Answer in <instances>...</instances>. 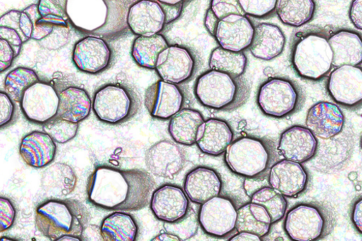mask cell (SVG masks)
I'll return each instance as SVG.
<instances>
[{"instance_id":"6da1fadb","label":"cell","mask_w":362,"mask_h":241,"mask_svg":"<svg viewBox=\"0 0 362 241\" xmlns=\"http://www.w3.org/2000/svg\"><path fill=\"white\" fill-rule=\"evenodd\" d=\"M156 187L146 171L100 166L88 179V200L100 208L132 212L144 208Z\"/></svg>"},{"instance_id":"7a4b0ae2","label":"cell","mask_w":362,"mask_h":241,"mask_svg":"<svg viewBox=\"0 0 362 241\" xmlns=\"http://www.w3.org/2000/svg\"><path fill=\"white\" fill-rule=\"evenodd\" d=\"M129 7L122 0H67L69 23L80 33L115 39L129 29Z\"/></svg>"},{"instance_id":"3957f363","label":"cell","mask_w":362,"mask_h":241,"mask_svg":"<svg viewBox=\"0 0 362 241\" xmlns=\"http://www.w3.org/2000/svg\"><path fill=\"white\" fill-rule=\"evenodd\" d=\"M88 220L86 207L72 199L47 201L36 212L39 230L51 240H82Z\"/></svg>"},{"instance_id":"277c9868","label":"cell","mask_w":362,"mask_h":241,"mask_svg":"<svg viewBox=\"0 0 362 241\" xmlns=\"http://www.w3.org/2000/svg\"><path fill=\"white\" fill-rule=\"evenodd\" d=\"M240 77L211 69L197 79L196 98L210 109H234L244 102L248 94L247 87Z\"/></svg>"},{"instance_id":"5b68a950","label":"cell","mask_w":362,"mask_h":241,"mask_svg":"<svg viewBox=\"0 0 362 241\" xmlns=\"http://www.w3.org/2000/svg\"><path fill=\"white\" fill-rule=\"evenodd\" d=\"M291 59L298 74L312 81L322 79L333 67V52L328 38L320 33L298 37L293 47Z\"/></svg>"},{"instance_id":"8992f818","label":"cell","mask_w":362,"mask_h":241,"mask_svg":"<svg viewBox=\"0 0 362 241\" xmlns=\"http://www.w3.org/2000/svg\"><path fill=\"white\" fill-rule=\"evenodd\" d=\"M139 100L129 87L108 83L95 93L93 109L101 122L117 125L124 124L139 111Z\"/></svg>"},{"instance_id":"52a82bcc","label":"cell","mask_w":362,"mask_h":241,"mask_svg":"<svg viewBox=\"0 0 362 241\" xmlns=\"http://www.w3.org/2000/svg\"><path fill=\"white\" fill-rule=\"evenodd\" d=\"M226 161L233 172L255 177L267 169L270 154L267 146L261 140L243 137L236 139L228 146Z\"/></svg>"},{"instance_id":"ba28073f","label":"cell","mask_w":362,"mask_h":241,"mask_svg":"<svg viewBox=\"0 0 362 241\" xmlns=\"http://www.w3.org/2000/svg\"><path fill=\"white\" fill-rule=\"evenodd\" d=\"M300 102V93L290 80L274 78L265 81L259 88L257 103L267 116L284 117L292 114Z\"/></svg>"},{"instance_id":"9c48e42d","label":"cell","mask_w":362,"mask_h":241,"mask_svg":"<svg viewBox=\"0 0 362 241\" xmlns=\"http://www.w3.org/2000/svg\"><path fill=\"white\" fill-rule=\"evenodd\" d=\"M237 210L233 201L225 196H216L202 204L198 223L209 235L223 237L235 227Z\"/></svg>"},{"instance_id":"30bf717a","label":"cell","mask_w":362,"mask_h":241,"mask_svg":"<svg viewBox=\"0 0 362 241\" xmlns=\"http://www.w3.org/2000/svg\"><path fill=\"white\" fill-rule=\"evenodd\" d=\"M21 106L29 122L45 124L57 114L59 95L52 86L38 81L25 90Z\"/></svg>"},{"instance_id":"8fae6325","label":"cell","mask_w":362,"mask_h":241,"mask_svg":"<svg viewBox=\"0 0 362 241\" xmlns=\"http://www.w3.org/2000/svg\"><path fill=\"white\" fill-rule=\"evenodd\" d=\"M185 102L182 89L177 84L158 81L146 91L144 105L151 116L168 119L182 110Z\"/></svg>"},{"instance_id":"7c38bea8","label":"cell","mask_w":362,"mask_h":241,"mask_svg":"<svg viewBox=\"0 0 362 241\" xmlns=\"http://www.w3.org/2000/svg\"><path fill=\"white\" fill-rule=\"evenodd\" d=\"M284 228L293 240H315L323 233L325 218L318 208L310 204H299L286 215Z\"/></svg>"},{"instance_id":"4fadbf2b","label":"cell","mask_w":362,"mask_h":241,"mask_svg":"<svg viewBox=\"0 0 362 241\" xmlns=\"http://www.w3.org/2000/svg\"><path fill=\"white\" fill-rule=\"evenodd\" d=\"M129 29L136 36L160 34L169 24L163 6L157 0H139L129 8Z\"/></svg>"},{"instance_id":"5bb4252c","label":"cell","mask_w":362,"mask_h":241,"mask_svg":"<svg viewBox=\"0 0 362 241\" xmlns=\"http://www.w3.org/2000/svg\"><path fill=\"white\" fill-rule=\"evenodd\" d=\"M195 69L196 59L191 50L176 45L160 53L156 69L163 81L178 84L189 81Z\"/></svg>"},{"instance_id":"9a60e30c","label":"cell","mask_w":362,"mask_h":241,"mask_svg":"<svg viewBox=\"0 0 362 241\" xmlns=\"http://www.w3.org/2000/svg\"><path fill=\"white\" fill-rule=\"evenodd\" d=\"M327 91L338 104L355 107L362 100V71L358 66H344L331 73Z\"/></svg>"},{"instance_id":"2e32d148","label":"cell","mask_w":362,"mask_h":241,"mask_svg":"<svg viewBox=\"0 0 362 241\" xmlns=\"http://www.w3.org/2000/svg\"><path fill=\"white\" fill-rule=\"evenodd\" d=\"M150 208L158 220L170 223L187 216L190 202L182 189L176 185L165 184L153 192Z\"/></svg>"},{"instance_id":"e0dca14e","label":"cell","mask_w":362,"mask_h":241,"mask_svg":"<svg viewBox=\"0 0 362 241\" xmlns=\"http://www.w3.org/2000/svg\"><path fill=\"white\" fill-rule=\"evenodd\" d=\"M112 58V52L102 38L88 36L76 43L73 51V61L77 69L89 74L106 70Z\"/></svg>"},{"instance_id":"ac0fdd59","label":"cell","mask_w":362,"mask_h":241,"mask_svg":"<svg viewBox=\"0 0 362 241\" xmlns=\"http://www.w3.org/2000/svg\"><path fill=\"white\" fill-rule=\"evenodd\" d=\"M255 26L247 16L232 14L220 20L214 37L227 50L244 52L252 43Z\"/></svg>"},{"instance_id":"d6986e66","label":"cell","mask_w":362,"mask_h":241,"mask_svg":"<svg viewBox=\"0 0 362 241\" xmlns=\"http://www.w3.org/2000/svg\"><path fill=\"white\" fill-rule=\"evenodd\" d=\"M145 163L151 172L161 177H173L183 170L186 157L178 146L163 140L151 146L146 153Z\"/></svg>"},{"instance_id":"ffe728a7","label":"cell","mask_w":362,"mask_h":241,"mask_svg":"<svg viewBox=\"0 0 362 241\" xmlns=\"http://www.w3.org/2000/svg\"><path fill=\"white\" fill-rule=\"evenodd\" d=\"M269 184L286 197H294L306 189L308 177L305 168L300 163L284 160L272 167Z\"/></svg>"},{"instance_id":"44dd1931","label":"cell","mask_w":362,"mask_h":241,"mask_svg":"<svg viewBox=\"0 0 362 241\" xmlns=\"http://www.w3.org/2000/svg\"><path fill=\"white\" fill-rule=\"evenodd\" d=\"M344 115L335 104L320 102L313 106L307 116L308 129L316 136L328 139L339 134L344 128Z\"/></svg>"},{"instance_id":"7402d4cb","label":"cell","mask_w":362,"mask_h":241,"mask_svg":"<svg viewBox=\"0 0 362 241\" xmlns=\"http://www.w3.org/2000/svg\"><path fill=\"white\" fill-rule=\"evenodd\" d=\"M317 141L307 128L293 127L281 135L279 149L286 160L303 163L315 154Z\"/></svg>"},{"instance_id":"603a6c76","label":"cell","mask_w":362,"mask_h":241,"mask_svg":"<svg viewBox=\"0 0 362 241\" xmlns=\"http://www.w3.org/2000/svg\"><path fill=\"white\" fill-rule=\"evenodd\" d=\"M221 190V178L212 168L196 167L185 178V192L193 203L202 204L219 196Z\"/></svg>"},{"instance_id":"cb8c5ba5","label":"cell","mask_w":362,"mask_h":241,"mask_svg":"<svg viewBox=\"0 0 362 241\" xmlns=\"http://www.w3.org/2000/svg\"><path fill=\"white\" fill-rule=\"evenodd\" d=\"M286 42L285 35L280 27L272 23H262L255 27L250 48L256 58L271 60L284 52Z\"/></svg>"},{"instance_id":"d4e9b609","label":"cell","mask_w":362,"mask_h":241,"mask_svg":"<svg viewBox=\"0 0 362 241\" xmlns=\"http://www.w3.org/2000/svg\"><path fill=\"white\" fill-rule=\"evenodd\" d=\"M20 154L29 166L42 168L50 164L56 155V145L46 133L34 131L25 136L21 143Z\"/></svg>"},{"instance_id":"484cf974","label":"cell","mask_w":362,"mask_h":241,"mask_svg":"<svg viewBox=\"0 0 362 241\" xmlns=\"http://www.w3.org/2000/svg\"><path fill=\"white\" fill-rule=\"evenodd\" d=\"M333 52V66H358L362 61L361 37L349 30H341L328 39Z\"/></svg>"},{"instance_id":"4316f807","label":"cell","mask_w":362,"mask_h":241,"mask_svg":"<svg viewBox=\"0 0 362 241\" xmlns=\"http://www.w3.org/2000/svg\"><path fill=\"white\" fill-rule=\"evenodd\" d=\"M204 122L203 115L198 110H181L171 117L168 131L177 143L192 146L199 139Z\"/></svg>"},{"instance_id":"83f0119b","label":"cell","mask_w":362,"mask_h":241,"mask_svg":"<svg viewBox=\"0 0 362 241\" xmlns=\"http://www.w3.org/2000/svg\"><path fill=\"white\" fill-rule=\"evenodd\" d=\"M233 139V134L228 123L223 119L211 118L204 122L197 144L203 153L219 156L226 152Z\"/></svg>"},{"instance_id":"f1b7e54d","label":"cell","mask_w":362,"mask_h":241,"mask_svg":"<svg viewBox=\"0 0 362 241\" xmlns=\"http://www.w3.org/2000/svg\"><path fill=\"white\" fill-rule=\"evenodd\" d=\"M32 35L31 20L24 11H11L0 18V38L11 45L16 57L22 45L32 39Z\"/></svg>"},{"instance_id":"f546056e","label":"cell","mask_w":362,"mask_h":241,"mask_svg":"<svg viewBox=\"0 0 362 241\" xmlns=\"http://www.w3.org/2000/svg\"><path fill=\"white\" fill-rule=\"evenodd\" d=\"M58 95V117L76 124H79L88 117L93 108V102L84 89L71 86Z\"/></svg>"},{"instance_id":"4dcf8cb0","label":"cell","mask_w":362,"mask_h":241,"mask_svg":"<svg viewBox=\"0 0 362 241\" xmlns=\"http://www.w3.org/2000/svg\"><path fill=\"white\" fill-rule=\"evenodd\" d=\"M101 235L106 241H135L139 235V226L132 216L116 211L103 220Z\"/></svg>"},{"instance_id":"1f68e13d","label":"cell","mask_w":362,"mask_h":241,"mask_svg":"<svg viewBox=\"0 0 362 241\" xmlns=\"http://www.w3.org/2000/svg\"><path fill=\"white\" fill-rule=\"evenodd\" d=\"M271 225L267 211L259 204L250 203L237 211L235 228L238 233L247 232L262 237L269 232Z\"/></svg>"},{"instance_id":"d6a6232c","label":"cell","mask_w":362,"mask_h":241,"mask_svg":"<svg viewBox=\"0 0 362 241\" xmlns=\"http://www.w3.org/2000/svg\"><path fill=\"white\" fill-rule=\"evenodd\" d=\"M169 47L166 39L160 34L153 36H139L134 42L132 54L139 66L156 69L159 55Z\"/></svg>"},{"instance_id":"836d02e7","label":"cell","mask_w":362,"mask_h":241,"mask_svg":"<svg viewBox=\"0 0 362 241\" xmlns=\"http://www.w3.org/2000/svg\"><path fill=\"white\" fill-rule=\"evenodd\" d=\"M315 11V0H278L276 9L281 22L293 27L310 22Z\"/></svg>"},{"instance_id":"e575fe53","label":"cell","mask_w":362,"mask_h":241,"mask_svg":"<svg viewBox=\"0 0 362 241\" xmlns=\"http://www.w3.org/2000/svg\"><path fill=\"white\" fill-rule=\"evenodd\" d=\"M209 65L210 69L240 77L246 71L247 57L243 52H233L220 47L211 53Z\"/></svg>"},{"instance_id":"d590c367","label":"cell","mask_w":362,"mask_h":241,"mask_svg":"<svg viewBox=\"0 0 362 241\" xmlns=\"http://www.w3.org/2000/svg\"><path fill=\"white\" fill-rule=\"evenodd\" d=\"M59 165L57 164L44 173L43 187L46 191L66 195L74 190L76 180L71 167Z\"/></svg>"},{"instance_id":"8d00e7d4","label":"cell","mask_w":362,"mask_h":241,"mask_svg":"<svg viewBox=\"0 0 362 241\" xmlns=\"http://www.w3.org/2000/svg\"><path fill=\"white\" fill-rule=\"evenodd\" d=\"M252 203L265 208L272 224L282 220L287 209V201L284 196L273 188L265 187L256 192L252 197Z\"/></svg>"},{"instance_id":"74e56055","label":"cell","mask_w":362,"mask_h":241,"mask_svg":"<svg viewBox=\"0 0 362 241\" xmlns=\"http://www.w3.org/2000/svg\"><path fill=\"white\" fill-rule=\"evenodd\" d=\"M40 81L37 74L32 69L23 67L11 71L6 78L7 94L15 102L21 103L25 90Z\"/></svg>"},{"instance_id":"f35d334b","label":"cell","mask_w":362,"mask_h":241,"mask_svg":"<svg viewBox=\"0 0 362 241\" xmlns=\"http://www.w3.org/2000/svg\"><path fill=\"white\" fill-rule=\"evenodd\" d=\"M66 5L67 0H40L37 7L40 16L47 23L69 28Z\"/></svg>"},{"instance_id":"ab89813d","label":"cell","mask_w":362,"mask_h":241,"mask_svg":"<svg viewBox=\"0 0 362 241\" xmlns=\"http://www.w3.org/2000/svg\"><path fill=\"white\" fill-rule=\"evenodd\" d=\"M78 124L68 122L56 115L43 126L45 133L54 141L65 143L73 139L77 134Z\"/></svg>"},{"instance_id":"60d3db41","label":"cell","mask_w":362,"mask_h":241,"mask_svg":"<svg viewBox=\"0 0 362 241\" xmlns=\"http://www.w3.org/2000/svg\"><path fill=\"white\" fill-rule=\"evenodd\" d=\"M166 233L176 237L178 240H186L193 237L198 230V218L194 211L190 208L187 216L174 223H165Z\"/></svg>"},{"instance_id":"b9f144b4","label":"cell","mask_w":362,"mask_h":241,"mask_svg":"<svg viewBox=\"0 0 362 241\" xmlns=\"http://www.w3.org/2000/svg\"><path fill=\"white\" fill-rule=\"evenodd\" d=\"M247 16L264 18L276 12L278 0H238Z\"/></svg>"},{"instance_id":"7bdbcfd3","label":"cell","mask_w":362,"mask_h":241,"mask_svg":"<svg viewBox=\"0 0 362 241\" xmlns=\"http://www.w3.org/2000/svg\"><path fill=\"white\" fill-rule=\"evenodd\" d=\"M31 20L33 27L32 39L41 42L47 38L54 31L57 25H51L47 23L40 16L37 5H32L26 8L24 11Z\"/></svg>"},{"instance_id":"ee69618b","label":"cell","mask_w":362,"mask_h":241,"mask_svg":"<svg viewBox=\"0 0 362 241\" xmlns=\"http://www.w3.org/2000/svg\"><path fill=\"white\" fill-rule=\"evenodd\" d=\"M209 9L219 20L232 14L246 16L238 0H211Z\"/></svg>"},{"instance_id":"f6af8a7d","label":"cell","mask_w":362,"mask_h":241,"mask_svg":"<svg viewBox=\"0 0 362 241\" xmlns=\"http://www.w3.org/2000/svg\"><path fill=\"white\" fill-rule=\"evenodd\" d=\"M16 115L14 101L7 93L0 91V129L8 127L13 122Z\"/></svg>"},{"instance_id":"bcb514c9","label":"cell","mask_w":362,"mask_h":241,"mask_svg":"<svg viewBox=\"0 0 362 241\" xmlns=\"http://www.w3.org/2000/svg\"><path fill=\"white\" fill-rule=\"evenodd\" d=\"M16 211L12 202L0 196V233L11 228L16 220Z\"/></svg>"},{"instance_id":"7dc6e473","label":"cell","mask_w":362,"mask_h":241,"mask_svg":"<svg viewBox=\"0 0 362 241\" xmlns=\"http://www.w3.org/2000/svg\"><path fill=\"white\" fill-rule=\"evenodd\" d=\"M15 58V53L11 45L6 40L0 38V74L12 66Z\"/></svg>"},{"instance_id":"c3c4849f","label":"cell","mask_w":362,"mask_h":241,"mask_svg":"<svg viewBox=\"0 0 362 241\" xmlns=\"http://www.w3.org/2000/svg\"><path fill=\"white\" fill-rule=\"evenodd\" d=\"M352 23L358 29H362V0H354L349 11Z\"/></svg>"},{"instance_id":"681fc988","label":"cell","mask_w":362,"mask_h":241,"mask_svg":"<svg viewBox=\"0 0 362 241\" xmlns=\"http://www.w3.org/2000/svg\"><path fill=\"white\" fill-rule=\"evenodd\" d=\"M219 20L215 16L214 13L211 11L209 8L204 19V25L206 28L207 29L208 33L212 35L215 36L216 30L217 25L218 24Z\"/></svg>"},{"instance_id":"f907efd6","label":"cell","mask_w":362,"mask_h":241,"mask_svg":"<svg viewBox=\"0 0 362 241\" xmlns=\"http://www.w3.org/2000/svg\"><path fill=\"white\" fill-rule=\"evenodd\" d=\"M362 201L361 199H358L353 209L352 219L353 222L358 229L361 233L362 231Z\"/></svg>"},{"instance_id":"816d5d0a","label":"cell","mask_w":362,"mask_h":241,"mask_svg":"<svg viewBox=\"0 0 362 241\" xmlns=\"http://www.w3.org/2000/svg\"><path fill=\"white\" fill-rule=\"evenodd\" d=\"M157 1L163 6L184 8L185 5H188L193 0H157Z\"/></svg>"},{"instance_id":"f5cc1de1","label":"cell","mask_w":362,"mask_h":241,"mask_svg":"<svg viewBox=\"0 0 362 241\" xmlns=\"http://www.w3.org/2000/svg\"><path fill=\"white\" fill-rule=\"evenodd\" d=\"M230 240L233 241H244V240H254V241H260L262 240L261 237L257 235L247 233V232H241L238 233V235L233 237Z\"/></svg>"},{"instance_id":"db71d44e","label":"cell","mask_w":362,"mask_h":241,"mask_svg":"<svg viewBox=\"0 0 362 241\" xmlns=\"http://www.w3.org/2000/svg\"><path fill=\"white\" fill-rule=\"evenodd\" d=\"M178 240V239L175 237L174 235L170 234V233H163V234H161L160 235H158V237H156V238L153 239V240Z\"/></svg>"},{"instance_id":"11a10c76","label":"cell","mask_w":362,"mask_h":241,"mask_svg":"<svg viewBox=\"0 0 362 241\" xmlns=\"http://www.w3.org/2000/svg\"><path fill=\"white\" fill-rule=\"evenodd\" d=\"M122 1H123L129 8L132 6L139 1V0H122Z\"/></svg>"}]
</instances>
